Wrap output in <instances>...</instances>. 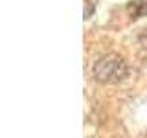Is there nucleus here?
Returning a JSON list of instances; mask_svg holds the SVG:
<instances>
[{"label": "nucleus", "mask_w": 147, "mask_h": 138, "mask_svg": "<svg viewBox=\"0 0 147 138\" xmlns=\"http://www.w3.org/2000/svg\"><path fill=\"white\" fill-rule=\"evenodd\" d=\"M92 74H94V79L98 83L112 85V83H119L127 76V64L119 55L109 53L96 61L94 68H92Z\"/></svg>", "instance_id": "f257e3e1"}, {"label": "nucleus", "mask_w": 147, "mask_h": 138, "mask_svg": "<svg viewBox=\"0 0 147 138\" xmlns=\"http://www.w3.org/2000/svg\"><path fill=\"white\" fill-rule=\"evenodd\" d=\"M125 9L131 20H138L142 17H147V0H131Z\"/></svg>", "instance_id": "f03ea898"}]
</instances>
